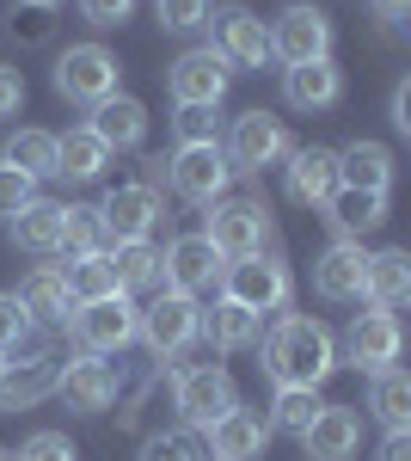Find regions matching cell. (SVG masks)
Listing matches in <instances>:
<instances>
[{
	"label": "cell",
	"instance_id": "1",
	"mask_svg": "<svg viewBox=\"0 0 411 461\" xmlns=\"http://www.w3.org/2000/svg\"><path fill=\"white\" fill-rule=\"evenodd\" d=\"M264 369L276 388H319L338 369V339L313 314H282L264 339Z\"/></svg>",
	"mask_w": 411,
	"mask_h": 461
},
{
	"label": "cell",
	"instance_id": "2",
	"mask_svg": "<svg viewBox=\"0 0 411 461\" xmlns=\"http://www.w3.org/2000/svg\"><path fill=\"white\" fill-rule=\"evenodd\" d=\"M56 375H62L56 345H49V339H37V332H25V339L6 351V363H0V406H6V412L37 406L43 393H56Z\"/></svg>",
	"mask_w": 411,
	"mask_h": 461
},
{
	"label": "cell",
	"instance_id": "3",
	"mask_svg": "<svg viewBox=\"0 0 411 461\" xmlns=\"http://www.w3.org/2000/svg\"><path fill=\"white\" fill-rule=\"evenodd\" d=\"M264 32H271V62H282V68H301V62H326L332 56V13L313 6V0L282 6Z\"/></svg>",
	"mask_w": 411,
	"mask_h": 461
},
{
	"label": "cell",
	"instance_id": "4",
	"mask_svg": "<svg viewBox=\"0 0 411 461\" xmlns=\"http://www.w3.org/2000/svg\"><path fill=\"white\" fill-rule=\"evenodd\" d=\"M203 240L221 252L228 265L258 258V252H264V240H271V210H264V203H252V197H221V203H209Z\"/></svg>",
	"mask_w": 411,
	"mask_h": 461
},
{
	"label": "cell",
	"instance_id": "5",
	"mask_svg": "<svg viewBox=\"0 0 411 461\" xmlns=\"http://www.w3.org/2000/svg\"><path fill=\"white\" fill-rule=\"evenodd\" d=\"M221 295L240 302L246 314H282L289 295H295V277H289L282 258H264V252H258V258H240V265L221 271Z\"/></svg>",
	"mask_w": 411,
	"mask_h": 461
},
{
	"label": "cell",
	"instance_id": "6",
	"mask_svg": "<svg viewBox=\"0 0 411 461\" xmlns=\"http://www.w3.org/2000/svg\"><path fill=\"white\" fill-rule=\"evenodd\" d=\"M74 339L86 357H111L141 339V308L130 295H104V302H80L74 308Z\"/></svg>",
	"mask_w": 411,
	"mask_h": 461
},
{
	"label": "cell",
	"instance_id": "7",
	"mask_svg": "<svg viewBox=\"0 0 411 461\" xmlns=\"http://www.w3.org/2000/svg\"><path fill=\"white\" fill-rule=\"evenodd\" d=\"M117 56L104 50V43H68L62 56H56V93L74 99V105H104L111 93H117Z\"/></svg>",
	"mask_w": 411,
	"mask_h": 461
},
{
	"label": "cell",
	"instance_id": "8",
	"mask_svg": "<svg viewBox=\"0 0 411 461\" xmlns=\"http://www.w3.org/2000/svg\"><path fill=\"white\" fill-rule=\"evenodd\" d=\"M172 406H178L184 430H209L221 412H234V406H240V393H234V375H228L221 363H197V369H184V375H178Z\"/></svg>",
	"mask_w": 411,
	"mask_h": 461
},
{
	"label": "cell",
	"instance_id": "9",
	"mask_svg": "<svg viewBox=\"0 0 411 461\" xmlns=\"http://www.w3.org/2000/svg\"><path fill=\"white\" fill-rule=\"evenodd\" d=\"M289 130H282V117H271V111H240L234 117V130H228V167L234 173H264V167H276V160H289Z\"/></svg>",
	"mask_w": 411,
	"mask_h": 461
},
{
	"label": "cell",
	"instance_id": "10",
	"mask_svg": "<svg viewBox=\"0 0 411 461\" xmlns=\"http://www.w3.org/2000/svg\"><path fill=\"white\" fill-rule=\"evenodd\" d=\"M228 185H234V167H228L221 142H178V154H172V191H178V197H191V203H221Z\"/></svg>",
	"mask_w": 411,
	"mask_h": 461
},
{
	"label": "cell",
	"instance_id": "11",
	"mask_svg": "<svg viewBox=\"0 0 411 461\" xmlns=\"http://www.w3.org/2000/svg\"><path fill=\"white\" fill-rule=\"evenodd\" d=\"M209 50L228 62V68H264L271 62V32H264V19L258 13H246V6H221V13H209Z\"/></svg>",
	"mask_w": 411,
	"mask_h": 461
},
{
	"label": "cell",
	"instance_id": "12",
	"mask_svg": "<svg viewBox=\"0 0 411 461\" xmlns=\"http://www.w3.org/2000/svg\"><path fill=\"white\" fill-rule=\"evenodd\" d=\"M399 345H406V332H399V320L387 314V308L356 314V320H350V332H344V357H350L362 375L393 369V363H399Z\"/></svg>",
	"mask_w": 411,
	"mask_h": 461
},
{
	"label": "cell",
	"instance_id": "13",
	"mask_svg": "<svg viewBox=\"0 0 411 461\" xmlns=\"http://www.w3.org/2000/svg\"><path fill=\"white\" fill-rule=\"evenodd\" d=\"M166 86H172V99H178V105H221V99H228V86H234V68H228V62L203 43V50H184V56L172 62Z\"/></svg>",
	"mask_w": 411,
	"mask_h": 461
},
{
	"label": "cell",
	"instance_id": "14",
	"mask_svg": "<svg viewBox=\"0 0 411 461\" xmlns=\"http://www.w3.org/2000/svg\"><path fill=\"white\" fill-rule=\"evenodd\" d=\"M99 221H104V234H111V247L117 240H147L154 221H160V191L141 185V178L136 185H111L99 203Z\"/></svg>",
	"mask_w": 411,
	"mask_h": 461
},
{
	"label": "cell",
	"instance_id": "15",
	"mask_svg": "<svg viewBox=\"0 0 411 461\" xmlns=\"http://www.w3.org/2000/svg\"><path fill=\"white\" fill-rule=\"evenodd\" d=\"M197 295H178V289H160L154 295V308L141 314V339L154 345L160 357H178L191 339H197Z\"/></svg>",
	"mask_w": 411,
	"mask_h": 461
},
{
	"label": "cell",
	"instance_id": "16",
	"mask_svg": "<svg viewBox=\"0 0 411 461\" xmlns=\"http://www.w3.org/2000/svg\"><path fill=\"white\" fill-rule=\"evenodd\" d=\"M197 437H203L209 461H258L264 449H271V419L234 406V412H221V419H215L209 430H197Z\"/></svg>",
	"mask_w": 411,
	"mask_h": 461
},
{
	"label": "cell",
	"instance_id": "17",
	"mask_svg": "<svg viewBox=\"0 0 411 461\" xmlns=\"http://www.w3.org/2000/svg\"><path fill=\"white\" fill-rule=\"evenodd\" d=\"M160 258H166V289H178V295H203V289H215L221 271H228V258L209 247L203 234H178Z\"/></svg>",
	"mask_w": 411,
	"mask_h": 461
},
{
	"label": "cell",
	"instance_id": "18",
	"mask_svg": "<svg viewBox=\"0 0 411 461\" xmlns=\"http://www.w3.org/2000/svg\"><path fill=\"white\" fill-rule=\"evenodd\" d=\"M362 284H369V247L362 240H332L313 265V289L326 302H362Z\"/></svg>",
	"mask_w": 411,
	"mask_h": 461
},
{
	"label": "cell",
	"instance_id": "19",
	"mask_svg": "<svg viewBox=\"0 0 411 461\" xmlns=\"http://www.w3.org/2000/svg\"><path fill=\"white\" fill-rule=\"evenodd\" d=\"M56 393L68 400V412H104L117 400V375H111V363H99V357H74V363H62V375H56Z\"/></svg>",
	"mask_w": 411,
	"mask_h": 461
},
{
	"label": "cell",
	"instance_id": "20",
	"mask_svg": "<svg viewBox=\"0 0 411 461\" xmlns=\"http://www.w3.org/2000/svg\"><path fill=\"white\" fill-rule=\"evenodd\" d=\"M356 443H362V419H356L350 406H319V419L301 430L308 461H350Z\"/></svg>",
	"mask_w": 411,
	"mask_h": 461
},
{
	"label": "cell",
	"instance_id": "21",
	"mask_svg": "<svg viewBox=\"0 0 411 461\" xmlns=\"http://www.w3.org/2000/svg\"><path fill=\"white\" fill-rule=\"evenodd\" d=\"M19 308L31 314V326H62L74 320V295H68V277H62V265H37L31 277L19 284Z\"/></svg>",
	"mask_w": 411,
	"mask_h": 461
},
{
	"label": "cell",
	"instance_id": "22",
	"mask_svg": "<svg viewBox=\"0 0 411 461\" xmlns=\"http://www.w3.org/2000/svg\"><path fill=\"white\" fill-rule=\"evenodd\" d=\"M104 148H141L147 142V105L130 99V93H111L104 105H93V123H86Z\"/></svg>",
	"mask_w": 411,
	"mask_h": 461
},
{
	"label": "cell",
	"instance_id": "23",
	"mask_svg": "<svg viewBox=\"0 0 411 461\" xmlns=\"http://www.w3.org/2000/svg\"><path fill=\"white\" fill-rule=\"evenodd\" d=\"M332 191H338V154L332 148H289V197L326 203Z\"/></svg>",
	"mask_w": 411,
	"mask_h": 461
},
{
	"label": "cell",
	"instance_id": "24",
	"mask_svg": "<svg viewBox=\"0 0 411 461\" xmlns=\"http://www.w3.org/2000/svg\"><path fill=\"white\" fill-rule=\"evenodd\" d=\"M326 215H332L338 240H362V234H375L380 221H387V197H380V191H356V185H338V191L326 197Z\"/></svg>",
	"mask_w": 411,
	"mask_h": 461
},
{
	"label": "cell",
	"instance_id": "25",
	"mask_svg": "<svg viewBox=\"0 0 411 461\" xmlns=\"http://www.w3.org/2000/svg\"><path fill=\"white\" fill-rule=\"evenodd\" d=\"M282 93H289L295 111H326L344 99V74L332 56L326 62H301V68H282Z\"/></svg>",
	"mask_w": 411,
	"mask_h": 461
},
{
	"label": "cell",
	"instance_id": "26",
	"mask_svg": "<svg viewBox=\"0 0 411 461\" xmlns=\"http://www.w3.org/2000/svg\"><path fill=\"white\" fill-rule=\"evenodd\" d=\"M111 277L123 295H136V289H166V258L160 247H147V240H117L111 247Z\"/></svg>",
	"mask_w": 411,
	"mask_h": 461
},
{
	"label": "cell",
	"instance_id": "27",
	"mask_svg": "<svg viewBox=\"0 0 411 461\" xmlns=\"http://www.w3.org/2000/svg\"><path fill=\"white\" fill-rule=\"evenodd\" d=\"M411 295V258L399 247H387V252H369V284H362V302L369 308H399Z\"/></svg>",
	"mask_w": 411,
	"mask_h": 461
},
{
	"label": "cell",
	"instance_id": "28",
	"mask_svg": "<svg viewBox=\"0 0 411 461\" xmlns=\"http://www.w3.org/2000/svg\"><path fill=\"white\" fill-rule=\"evenodd\" d=\"M104 167H111V148L80 123V130H68V136H56V178H80V185H93V178H104Z\"/></svg>",
	"mask_w": 411,
	"mask_h": 461
},
{
	"label": "cell",
	"instance_id": "29",
	"mask_svg": "<svg viewBox=\"0 0 411 461\" xmlns=\"http://www.w3.org/2000/svg\"><path fill=\"white\" fill-rule=\"evenodd\" d=\"M197 332H203L215 351H240V345L258 339V314H246L240 302H228V295H215V308L197 314Z\"/></svg>",
	"mask_w": 411,
	"mask_h": 461
},
{
	"label": "cell",
	"instance_id": "30",
	"mask_svg": "<svg viewBox=\"0 0 411 461\" xmlns=\"http://www.w3.org/2000/svg\"><path fill=\"white\" fill-rule=\"evenodd\" d=\"M338 185H356V191H380V197H387V185H393V154L380 142H350L338 154Z\"/></svg>",
	"mask_w": 411,
	"mask_h": 461
},
{
	"label": "cell",
	"instance_id": "31",
	"mask_svg": "<svg viewBox=\"0 0 411 461\" xmlns=\"http://www.w3.org/2000/svg\"><path fill=\"white\" fill-rule=\"evenodd\" d=\"M104 247H111V234H104V221H99V203H62V240H56V252L93 258Z\"/></svg>",
	"mask_w": 411,
	"mask_h": 461
},
{
	"label": "cell",
	"instance_id": "32",
	"mask_svg": "<svg viewBox=\"0 0 411 461\" xmlns=\"http://www.w3.org/2000/svg\"><path fill=\"white\" fill-rule=\"evenodd\" d=\"M0 160L43 185V178H56V136H49V130H13L6 148H0Z\"/></svg>",
	"mask_w": 411,
	"mask_h": 461
},
{
	"label": "cell",
	"instance_id": "33",
	"mask_svg": "<svg viewBox=\"0 0 411 461\" xmlns=\"http://www.w3.org/2000/svg\"><path fill=\"white\" fill-rule=\"evenodd\" d=\"M13 221V247L25 252H56V240H62V203H43V197H31L19 215H6Z\"/></svg>",
	"mask_w": 411,
	"mask_h": 461
},
{
	"label": "cell",
	"instance_id": "34",
	"mask_svg": "<svg viewBox=\"0 0 411 461\" xmlns=\"http://www.w3.org/2000/svg\"><path fill=\"white\" fill-rule=\"evenodd\" d=\"M62 277H68L74 308H80V302H104V295H123L117 277H111V247L93 252V258H68V265H62Z\"/></svg>",
	"mask_w": 411,
	"mask_h": 461
},
{
	"label": "cell",
	"instance_id": "35",
	"mask_svg": "<svg viewBox=\"0 0 411 461\" xmlns=\"http://www.w3.org/2000/svg\"><path fill=\"white\" fill-rule=\"evenodd\" d=\"M375 419L387 430H411V375L406 369H380L375 375Z\"/></svg>",
	"mask_w": 411,
	"mask_h": 461
},
{
	"label": "cell",
	"instance_id": "36",
	"mask_svg": "<svg viewBox=\"0 0 411 461\" xmlns=\"http://www.w3.org/2000/svg\"><path fill=\"white\" fill-rule=\"evenodd\" d=\"M319 406H326V400H319V388H276V400H271V430H295V437H301V430L319 419Z\"/></svg>",
	"mask_w": 411,
	"mask_h": 461
},
{
	"label": "cell",
	"instance_id": "37",
	"mask_svg": "<svg viewBox=\"0 0 411 461\" xmlns=\"http://www.w3.org/2000/svg\"><path fill=\"white\" fill-rule=\"evenodd\" d=\"M141 461H209V449H203V437L197 430H154L147 443H141Z\"/></svg>",
	"mask_w": 411,
	"mask_h": 461
},
{
	"label": "cell",
	"instance_id": "38",
	"mask_svg": "<svg viewBox=\"0 0 411 461\" xmlns=\"http://www.w3.org/2000/svg\"><path fill=\"white\" fill-rule=\"evenodd\" d=\"M6 37L13 43H25V50H37V43H49L56 37V19H49V6H13V19H6Z\"/></svg>",
	"mask_w": 411,
	"mask_h": 461
},
{
	"label": "cell",
	"instance_id": "39",
	"mask_svg": "<svg viewBox=\"0 0 411 461\" xmlns=\"http://www.w3.org/2000/svg\"><path fill=\"white\" fill-rule=\"evenodd\" d=\"M221 105H178L172 117V130H178V142H221Z\"/></svg>",
	"mask_w": 411,
	"mask_h": 461
},
{
	"label": "cell",
	"instance_id": "40",
	"mask_svg": "<svg viewBox=\"0 0 411 461\" xmlns=\"http://www.w3.org/2000/svg\"><path fill=\"white\" fill-rule=\"evenodd\" d=\"M13 461H80V449L68 443V430H31Z\"/></svg>",
	"mask_w": 411,
	"mask_h": 461
},
{
	"label": "cell",
	"instance_id": "41",
	"mask_svg": "<svg viewBox=\"0 0 411 461\" xmlns=\"http://www.w3.org/2000/svg\"><path fill=\"white\" fill-rule=\"evenodd\" d=\"M160 6V25L166 32H197V25H209V0H154Z\"/></svg>",
	"mask_w": 411,
	"mask_h": 461
},
{
	"label": "cell",
	"instance_id": "42",
	"mask_svg": "<svg viewBox=\"0 0 411 461\" xmlns=\"http://www.w3.org/2000/svg\"><path fill=\"white\" fill-rule=\"evenodd\" d=\"M31 197H37V178H25L19 167H6V160H0V215H19Z\"/></svg>",
	"mask_w": 411,
	"mask_h": 461
},
{
	"label": "cell",
	"instance_id": "43",
	"mask_svg": "<svg viewBox=\"0 0 411 461\" xmlns=\"http://www.w3.org/2000/svg\"><path fill=\"white\" fill-rule=\"evenodd\" d=\"M25 332H31V314L19 308V295H6V289H0V357L13 351Z\"/></svg>",
	"mask_w": 411,
	"mask_h": 461
},
{
	"label": "cell",
	"instance_id": "44",
	"mask_svg": "<svg viewBox=\"0 0 411 461\" xmlns=\"http://www.w3.org/2000/svg\"><path fill=\"white\" fill-rule=\"evenodd\" d=\"M80 13H86V25L111 32V25H123V19L136 13V0H80Z\"/></svg>",
	"mask_w": 411,
	"mask_h": 461
},
{
	"label": "cell",
	"instance_id": "45",
	"mask_svg": "<svg viewBox=\"0 0 411 461\" xmlns=\"http://www.w3.org/2000/svg\"><path fill=\"white\" fill-rule=\"evenodd\" d=\"M19 105H25V74L0 62V117H19Z\"/></svg>",
	"mask_w": 411,
	"mask_h": 461
},
{
	"label": "cell",
	"instance_id": "46",
	"mask_svg": "<svg viewBox=\"0 0 411 461\" xmlns=\"http://www.w3.org/2000/svg\"><path fill=\"white\" fill-rule=\"evenodd\" d=\"M393 130H406V136H411V80L393 86Z\"/></svg>",
	"mask_w": 411,
	"mask_h": 461
},
{
	"label": "cell",
	"instance_id": "47",
	"mask_svg": "<svg viewBox=\"0 0 411 461\" xmlns=\"http://www.w3.org/2000/svg\"><path fill=\"white\" fill-rule=\"evenodd\" d=\"M380 461H411V430H387V443H380Z\"/></svg>",
	"mask_w": 411,
	"mask_h": 461
},
{
	"label": "cell",
	"instance_id": "48",
	"mask_svg": "<svg viewBox=\"0 0 411 461\" xmlns=\"http://www.w3.org/2000/svg\"><path fill=\"white\" fill-rule=\"evenodd\" d=\"M375 13H380V19H387V25H406L411 0H375Z\"/></svg>",
	"mask_w": 411,
	"mask_h": 461
},
{
	"label": "cell",
	"instance_id": "49",
	"mask_svg": "<svg viewBox=\"0 0 411 461\" xmlns=\"http://www.w3.org/2000/svg\"><path fill=\"white\" fill-rule=\"evenodd\" d=\"M25 6H49V13H56V6H62V0H25Z\"/></svg>",
	"mask_w": 411,
	"mask_h": 461
},
{
	"label": "cell",
	"instance_id": "50",
	"mask_svg": "<svg viewBox=\"0 0 411 461\" xmlns=\"http://www.w3.org/2000/svg\"><path fill=\"white\" fill-rule=\"evenodd\" d=\"M0 461H13V456H6V449H0Z\"/></svg>",
	"mask_w": 411,
	"mask_h": 461
},
{
	"label": "cell",
	"instance_id": "51",
	"mask_svg": "<svg viewBox=\"0 0 411 461\" xmlns=\"http://www.w3.org/2000/svg\"><path fill=\"white\" fill-rule=\"evenodd\" d=\"M0 363H6V357H0Z\"/></svg>",
	"mask_w": 411,
	"mask_h": 461
}]
</instances>
